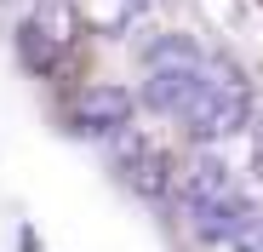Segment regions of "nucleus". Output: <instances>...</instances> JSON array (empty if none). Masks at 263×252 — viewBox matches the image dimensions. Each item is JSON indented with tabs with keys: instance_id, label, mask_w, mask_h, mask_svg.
Here are the masks:
<instances>
[{
	"instance_id": "nucleus-1",
	"label": "nucleus",
	"mask_w": 263,
	"mask_h": 252,
	"mask_svg": "<svg viewBox=\"0 0 263 252\" xmlns=\"http://www.w3.org/2000/svg\"><path fill=\"white\" fill-rule=\"evenodd\" d=\"M183 126L195 138H229V132H240L246 126V92L235 86V80H206L200 86V98L189 103V115H183Z\"/></svg>"
},
{
	"instance_id": "nucleus-2",
	"label": "nucleus",
	"mask_w": 263,
	"mask_h": 252,
	"mask_svg": "<svg viewBox=\"0 0 263 252\" xmlns=\"http://www.w3.org/2000/svg\"><path fill=\"white\" fill-rule=\"evenodd\" d=\"M126 120H132V92L126 86H86L74 98V126L86 138H115V132H126Z\"/></svg>"
},
{
	"instance_id": "nucleus-3",
	"label": "nucleus",
	"mask_w": 263,
	"mask_h": 252,
	"mask_svg": "<svg viewBox=\"0 0 263 252\" xmlns=\"http://www.w3.org/2000/svg\"><path fill=\"white\" fill-rule=\"evenodd\" d=\"M178 184H183V195H189V201H212V195H223V189H229V172H223L212 155H200Z\"/></svg>"
}]
</instances>
